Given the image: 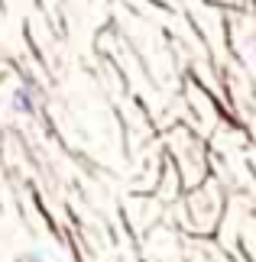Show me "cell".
Segmentation results:
<instances>
[{
  "label": "cell",
  "mask_w": 256,
  "mask_h": 262,
  "mask_svg": "<svg viewBox=\"0 0 256 262\" xmlns=\"http://www.w3.org/2000/svg\"><path fill=\"white\" fill-rule=\"evenodd\" d=\"M13 107H16V110H23V114H29V110H33V88H29V84L16 88V94H13Z\"/></svg>",
  "instance_id": "cell-1"
},
{
  "label": "cell",
  "mask_w": 256,
  "mask_h": 262,
  "mask_svg": "<svg viewBox=\"0 0 256 262\" xmlns=\"http://www.w3.org/2000/svg\"><path fill=\"white\" fill-rule=\"evenodd\" d=\"M23 262H46V259L39 256V253H29V256H23Z\"/></svg>",
  "instance_id": "cell-2"
}]
</instances>
